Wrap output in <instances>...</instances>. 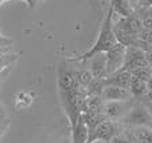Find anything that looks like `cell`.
I'll return each mask as SVG.
<instances>
[{"label":"cell","mask_w":152,"mask_h":143,"mask_svg":"<svg viewBox=\"0 0 152 143\" xmlns=\"http://www.w3.org/2000/svg\"><path fill=\"white\" fill-rule=\"evenodd\" d=\"M60 98L61 103H63L64 111H66L67 117L69 119L71 126L76 123L83 112L87 111V91L86 87H79L72 91H60Z\"/></svg>","instance_id":"1"},{"label":"cell","mask_w":152,"mask_h":143,"mask_svg":"<svg viewBox=\"0 0 152 143\" xmlns=\"http://www.w3.org/2000/svg\"><path fill=\"white\" fill-rule=\"evenodd\" d=\"M111 13H112V10L110 11V13L107 15L104 23H103L102 31H100V35H99V37H97L96 43H95V45L89 51H87L86 54H83V55H80L79 58H76L75 60L86 62V60H88V59H91L94 55H96V54H102V52H104V51H110L111 48H113L118 44V43H116V37L112 31Z\"/></svg>","instance_id":"2"},{"label":"cell","mask_w":152,"mask_h":143,"mask_svg":"<svg viewBox=\"0 0 152 143\" xmlns=\"http://www.w3.org/2000/svg\"><path fill=\"white\" fill-rule=\"evenodd\" d=\"M120 125L124 126H147V127H152V118L150 114V110L145 106V103L139 99L135 100L134 106L131 107V110L128 111V114L123 118L121 120H119Z\"/></svg>","instance_id":"3"},{"label":"cell","mask_w":152,"mask_h":143,"mask_svg":"<svg viewBox=\"0 0 152 143\" xmlns=\"http://www.w3.org/2000/svg\"><path fill=\"white\" fill-rule=\"evenodd\" d=\"M120 123L116 120L105 119L102 123H99L97 126H95L94 128H89L88 134V143L94 141H107L110 142L111 138L113 135L120 131Z\"/></svg>","instance_id":"4"},{"label":"cell","mask_w":152,"mask_h":143,"mask_svg":"<svg viewBox=\"0 0 152 143\" xmlns=\"http://www.w3.org/2000/svg\"><path fill=\"white\" fill-rule=\"evenodd\" d=\"M136 99H128V100H111V102H105L104 103V114L108 119L111 120H121L128 111L131 110V107L134 106Z\"/></svg>","instance_id":"5"},{"label":"cell","mask_w":152,"mask_h":143,"mask_svg":"<svg viewBox=\"0 0 152 143\" xmlns=\"http://www.w3.org/2000/svg\"><path fill=\"white\" fill-rule=\"evenodd\" d=\"M58 86H59V91H72L81 87V86H79L74 72L69 71L64 64H60V67H59Z\"/></svg>","instance_id":"6"},{"label":"cell","mask_w":152,"mask_h":143,"mask_svg":"<svg viewBox=\"0 0 152 143\" xmlns=\"http://www.w3.org/2000/svg\"><path fill=\"white\" fill-rule=\"evenodd\" d=\"M102 98L104 99V102H111V100H128L132 99L131 91L127 88H121L118 86H112V84H105L104 90L102 92Z\"/></svg>","instance_id":"7"},{"label":"cell","mask_w":152,"mask_h":143,"mask_svg":"<svg viewBox=\"0 0 152 143\" xmlns=\"http://www.w3.org/2000/svg\"><path fill=\"white\" fill-rule=\"evenodd\" d=\"M72 130V143H88V134L89 128L84 120L83 115L79 117L76 123L71 126Z\"/></svg>","instance_id":"8"},{"label":"cell","mask_w":152,"mask_h":143,"mask_svg":"<svg viewBox=\"0 0 152 143\" xmlns=\"http://www.w3.org/2000/svg\"><path fill=\"white\" fill-rule=\"evenodd\" d=\"M121 59H123V47L120 44H116L113 48L108 51V59H107V74L118 71L120 67Z\"/></svg>","instance_id":"9"},{"label":"cell","mask_w":152,"mask_h":143,"mask_svg":"<svg viewBox=\"0 0 152 143\" xmlns=\"http://www.w3.org/2000/svg\"><path fill=\"white\" fill-rule=\"evenodd\" d=\"M131 74L128 72H118L115 75H111L107 79H104L105 84H112V86H118V87L121 88H129V83H131Z\"/></svg>","instance_id":"10"},{"label":"cell","mask_w":152,"mask_h":143,"mask_svg":"<svg viewBox=\"0 0 152 143\" xmlns=\"http://www.w3.org/2000/svg\"><path fill=\"white\" fill-rule=\"evenodd\" d=\"M97 58H95L91 63V74L94 78H99V79H104L105 74H107V60L103 58L102 55L96 54Z\"/></svg>","instance_id":"11"},{"label":"cell","mask_w":152,"mask_h":143,"mask_svg":"<svg viewBox=\"0 0 152 143\" xmlns=\"http://www.w3.org/2000/svg\"><path fill=\"white\" fill-rule=\"evenodd\" d=\"M104 99L102 95H96V94H87L86 104H87V111L92 112H104Z\"/></svg>","instance_id":"12"},{"label":"cell","mask_w":152,"mask_h":143,"mask_svg":"<svg viewBox=\"0 0 152 143\" xmlns=\"http://www.w3.org/2000/svg\"><path fill=\"white\" fill-rule=\"evenodd\" d=\"M128 90L131 91V94H132L134 98H140L142 99L148 91L147 82H144V80H142V79H139V78L135 76V78H132L131 79V83H129Z\"/></svg>","instance_id":"13"},{"label":"cell","mask_w":152,"mask_h":143,"mask_svg":"<svg viewBox=\"0 0 152 143\" xmlns=\"http://www.w3.org/2000/svg\"><path fill=\"white\" fill-rule=\"evenodd\" d=\"M83 118L84 120H86L87 126H88V128H94L95 126H97L99 123H102L103 120L108 119L107 117H105L104 112H92V111H86L83 112Z\"/></svg>","instance_id":"14"},{"label":"cell","mask_w":152,"mask_h":143,"mask_svg":"<svg viewBox=\"0 0 152 143\" xmlns=\"http://www.w3.org/2000/svg\"><path fill=\"white\" fill-rule=\"evenodd\" d=\"M74 75H75L76 80H77L79 86H81V87H87V86L94 80V76H92V74H91L89 70H80V71H75Z\"/></svg>","instance_id":"15"},{"label":"cell","mask_w":152,"mask_h":143,"mask_svg":"<svg viewBox=\"0 0 152 143\" xmlns=\"http://www.w3.org/2000/svg\"><path fill=\"white\" fill-rule=\"evenodd\" d=\"M134 74H135V76H136V78H139V79L144 80V82H148V80H150L151 78H152L151 74L144 68V67H142V68H137L136 71L134 72Z\"/></svg>","instance_id":"16"},{"label":"cell","mask_w":152,"mask_h":143,"mask_svg":"<svg viewBox=\"0 0 152 143\" xmlns=\"http://www.w3.org/2000/svg\"><path fill=\"white\" fill-rule=\"evenodd\" d=\"M142 100H144V102H151V103H152V90H148V91H147V94H145V95L142 98Z\"/></svg>","instance_id":"17"},{"label":"cell","mask_w":152,"mask_h":143,"mask_svg":"<svg viewBox=\"0 0 152 143\" xmlns=\"http://www.w3.org/2000/svg\"><path fill=\"white\" fill-rule=\"evenodd\" d=\"M143 102H144V100H143ZM144 103H145V106L148 107V110H150V114H151V118H152V103H151V102H144Z\"/></svg>","instance_id":"18"},{"label":"cell","mask_w":152,"mask_h":143,"mask_svg":"<svg viewBox=\"0 0 152 143\" xmlns=\"http://www.w3.org/2000/svg\"><path fill=\"white\" fill-rule=\"evenodd\" d=\"M89 143H108L107 141H94V142H89Z\"/></svg>","instance_id":"19"},{"label":"cell","mask_w":152,"mask_h":143,"mask_svg":"<svg viewBox=\"0 0 152 143\" xmlns=\"http://www.w3.org/2000/svg\"><path fill=\"white\" fill-rule=\"evenodd\" d=\"M24 1H27V3H28V4H31V3H32V0H24Z\"/></svg>","instance_id":"20"},{"label":"cell","mask_w":152,"mask_h":143,"mask_svg":"<svg viewBox=\"0 0 152 143\" xmlns=\"http://www.w3.org/2000/svg\"><path fill=\"white\" fill-rule=\"evenodd\" d=\"M0 35H1V34H0Z\"/></svg>","instance_id":"21"}]
</instances>
